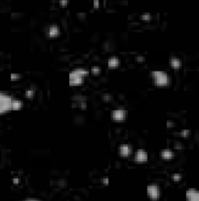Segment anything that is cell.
Instances as JSON below:
<instances>
[{
	"instance_id": "13",
	"label": "cell",
	"mask_w": 199,
	"mask_h": 201,
	"mask_svg": "<svg viewBox=\"0 0 199 201\" xmlns=\"http://www.w3.org/2000/svg\"><path fill=\"white\" fill-rule=\"evenodd\" d=\"M20 78V76L18 75V74H12L11 75V80H19Z\"/></svg>"
},
{
	"instance_id": "6",
	"label": "cell",
	"mask_w": 199,
	"mask_h": 201,
	"mask_svg": "<svg viewBox=\"0 0 199 201\" xmlns=\"http://www.w3.org/2000/svg\"><path fill=\"white\" fill-rule=\"evenodd\" d=\"M125 117L126 112L124 110H116V111H114L111 114L112 119L115 122H121V121L125 120Z\"/></svg>"
},
{
	"instance_id": "14",
	"label": "cell",
	"mask_w": 199,
	"mask_h": 201,
	"mask_svg": "<svg viewBox=\"0 0 199 201\" xmlns=\"http://www.w3.org/2000/svg\"><path fill=\"white\" fill-rule=\"evenodd\" d=\"M102 183L103 184H104V185H108V183H109V179H108V178H104V179H103Z\"/></svg>"
},
{
	"instance_id": "3",
	"label": "cell",
	"mask_w": 199,
	"mask_h": 201,
	"mask_svg": "<svg viewBox=\"0 0 199 201\" xmlns=\"http://www.w3.org/2000/svg\"><path fill=\"white\" fill-rule=\"evenodd\" d=\"M149 156L147 152L143 149H138L134 154V160L137 163H145L148 161Z\"/></svg>"
},
{
	"instance_id": "11",
	"label": "cell",
	"mask_w": 199,
	"mask_h": 201,
	"mask_svg": "<svg viewBox=\"0 0 199 201\" xmlns=\"http://www.w3.org/2000/svg\"><path fill=\"white\" fill-rule=\"evenodd\" d=\"M181 136L183 137H187V136H190V131L188 129H184V130L181 131Z\"/></svg>"
},
{
	"instance_id": "4",
	"label": "cell",
	"mask_w": 199,
	"mask_h": 201,
	"mask_svg": "<svg viewBox=\"0 0 199 201\" xmlns=\"http://www.w3.org/2000/svg\"><path fill=\"white\" fill-rule=\"evenodd\" d=\"M133 152V148L130 144H124L120 145L118 147V154L120 157H129Z\"/></svg>"
},
{
	"instance_id": "15",
	"label": "cell",
	"mask_w": 199,
	"mask_h": 201,
	"mask_svg": "<svg viewBox=\"0 0 199 201\" xmlns=\"http://www.w3.org/2000/svg\"><path fill=\"white\" fill-rule=\"evenodd\" d=\"M23 201H40V200H36V199H26V200H23Z\"/></svg>"
},
{
	"instance_id": "16",
	"label": "cell",
	"mask_w": 199,
	"mask_h": 201,
	"mask_svg": "<svg viewBox=\"0 0 199 201\" xmlns=\"http://www.w3.org/2000/svg\"><path fill=\"white\" fill-rule=\"evenodd\" d=\"M60 3L62 5H65L67 3V0H60Z\"/></svg>"
},
{
	"instance_id": "12",
	"label": "cell",
	"mask_w": 199,
	"mask_h": 201,
	"mask_svg": "<svg viewBox=\"0 0 199 201\" xmlns=\"http://www.w3.org/2000/svg\"><path fill=\"white\" fill-rule=\"evenodd\" d=\"M34 91H32V90H28V91H26V96L27 97H31L34 96Z\"/></svg>"
},
{
	"instance_id": "7",
	"label": "cell",
	"mask_w": 199,
	"mask_h": 201,
	"mask_svg": "<svg viewBox=\"0 0 199 201\" xmlns=\"http://www.w3.org/2000/svg\"><path fill=\"white\" fill-rule=\"evenodd\" d=\"M160 155L162 159L167 160V161L173 159L174 156H175L174 152L172 150H170V149H163L160 152Z\"/></svg>"
},
{
	"instance_id": "10",
	"label": "cell",
	"mask_w": 199,
	"mask_h": 201,
	"mask_svg": "<svg viewBox=\"0 0 199 201\" xmlns=\"http://www.w3.org/2000/svg\"><path fill=\"white\" fill-rule=\"evenodd\" d=\"M182 179V176H181V174H178V173H175L172 175V179H173L174 182H179Z\"/></svg>"
},
{
	"instance_id": "5",
	"label": "cell",
	"mask_w": 199,
	"mask_h": 201,
	"mask_svg": "<svg viewBox=\"0 0 199 201\" xmlns=\"http://www.w3.org/2000/svg\"><path fill=\"white\" fill-rule=\"evenodd\" d=\"M186 201H199V190L189 189L186 192Z\"/></svg>"
},
{
	"instance_id": "2",
	"label": "cell",
	"mask_w": 199,
	"mask_h": 201,
	"mask_svg": "<svg viewBox=\"0 0 199 201\" xmlns=\"http://www.w3.org/2000/svg\"><path fill=\"white\" fill-rule=\"evenodd\" d=\"M147 196L151 200L156 201L161 196V191L160 186L156 184H150L146 187Z\"/></svg>"
},
{
	"instance_id": "1",
	"label": "cell",
	"mask_w": 199,
	"mask_h": 201,
	"mask_svg": "<svg viewBox=\"0 0 199 201\" xmlns=\"http://www.w3.org/2000/svg\"><path fill=\"white\" fill-rule=\"evenodd\" d=\"M13 98L10 95L0 92V115L7 113L12 110Z\"/></svg>"
},
{
	"instance_id": "8",
	"label": "cell",
	"mask_w": 199,
	"mask_h": 201,
	"mask_svg": "<svg viewBox=\"0 0 199 201\" xmlns=\"http://www.w3.org/2000/svg\"><path fill=\"white\" fill-rule=\"evenodd\" d=\"M60 33V30L59 27L56 25H51L50 26L46 31V34L50 37H55L58 35Z\"/></svg>"
},
{
	"instance_id": "9",
	"label": "cell",
	"mask_w": 199,
	"mask_h": 201,
	"mask_svg": "<svg viewBox=\"0 0 199 201\" xmlns=\"http://www.w3.org/2000/svg\"><path fill=\"white\" fill-rule=\"evenodd\" d=\"M23 106H24V104L21 101L13 99V104H12V110L13 111H17V110L21 109Z\"/></svg>"
}]
</instances>
